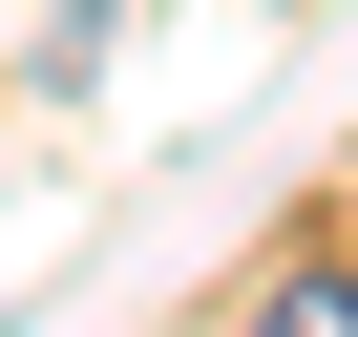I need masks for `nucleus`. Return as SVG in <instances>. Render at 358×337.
<instances>
[{
  "instance_id": "f257e3e1",
  "label": "nucleus",
  "mask_w": 358,
  "mask_h": 337,
  "mask_svg": "<svg viewBox=\"0 0 358 337\" xmlns=\"http://www.w3.org/2000/svg\"><path fill=\"white\" fill-rule=\"evenodd\" d=\"M253 337H358V274H274V295H253Z\"/></svg>"
}]
</instances>
